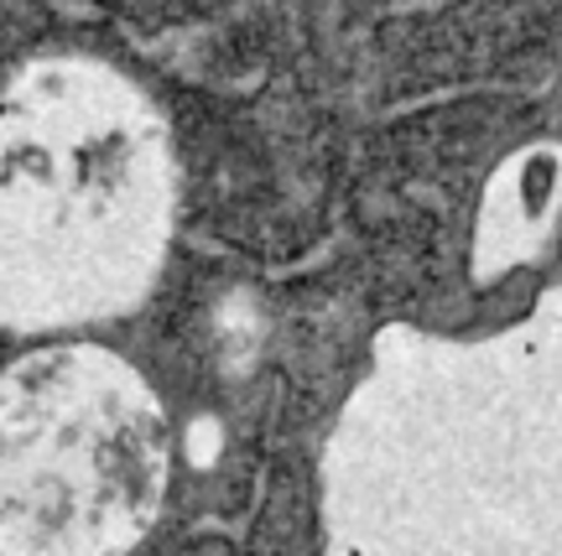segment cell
Wrapping results in <instances>:
<instances>
[{"label": "cell", "mask_w": 562, "mask_h": 556, "mask_svg": "<svg viewBox=\"0 0 562 556\" xmlns=\"http://www.w3.org/2000/svg\"><path fill=\"white\" fill-rule=\"evenodd\" d=\"M178 224V151L115 63L47 53L0 89V328L79 333L151 297Z\"/></svg>", "instance_id": "1"}, {"label": "cell", "mask_w": 562, "mask_h": 556, "mask_svg": "<svg viewBox=\"0 0 562 556\" xmlns=\"http://www.w3.org/2000/svg\"><path fill=\"white\" fill-rule=\"evenodd\" d=\"M172 427L136 364L58 338L0 375V552L115 556L151 536Z\"/></svg>", "instance_id": "2"}]
</instances>
